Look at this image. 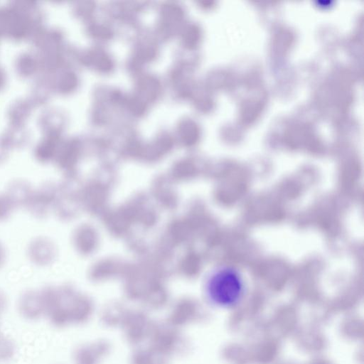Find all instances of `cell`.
I'll list each match as a JSON object with an SVG mask.
<instances>
[{
	"label": "cell",
	"instance_id": "1",
	"mask_svg": "<svg viewBox=\"0 0 364 364\" xmlns=\"http://www.w3.org/2000/svg\"><path fill=\"white\" fill-rule=\"evenodd\" d=\"M208 300L215 306L233 309L245 296V284L240 275L231 269H221L213 273L205 284Z\"/></svg>",
	"mask_w": 364,
	"mask_h": 364
},
{
	"label": "cell",
	"instance_id": "2",
	"mask_svg": "<svg viewBox=\"0 0 364 364\" xmlns=\"http://www.w3.org/2000/svg\"><path fill=\"white\" fill-rule=\"evenodd\" d=\"M18 309L21 316L27 320L34 321L45 316L41 291H25L18 300Z\"/></svg>",
	"mask_w": 364,
	"mask_h": 364
},
{
	"label": "cell",
	"instance_id": "3",
	"mask_svg": "<svg viewBox=\"0 0 364 364\" xmlns=\"http://www.w3.org/2000/svg\"><path fill=\"white\" fill-rule=\"evenodd\" d=\"M33 193L27 182L16 181L9 185L6 196L14 207L28 205Z\"/></svg>",
	"mask_w": 364,
	"mask_h": 364
},
{
	"label": "cell",
	"instance_id": "4",
	"mask_svg": "<svg viewBox=\"0 0 364 364\" xmlns=\"http://www.w3.org/2000/svg\"><path fill=\"white\" fill-rule=\"evenodd\" d=\"M52 245L46 238H38L31 242L29 247V256L33 262L48 264L53 256Z\"/></svg>",
	"mask_w": 364,
	"mask_h": 364
},
{
	"label": "cell",
	"instance_id": "5",
	"mask_svg": "<svg viewBox=\"0 0 364 364\" xmlns=\"http://www.w3.org/2000/svg\"><path fill=\"white\" fill-rule=\"evenodd\" d=\"M16 353L14 341L1 333H0V362H7L13 358Z\"/></svg>",
	"mask_w": 364,
	"mask_h": 364
},
{
	"label": "cell",
	"instance_id": "6",
	"mask_svg": "<svg viewBox=\"0 0 364 364\" xmlns=\"http://www.w3.org/2000/svg\"><path fill=\"white\" fill-rule=\"evenodd\" d=\"M12 207L6 196L0 195V220L7 218Z\"/></svg>",
	"mask_w": 364,
	"mask_h": 364
},
{
	"label": "cell",
	"instance_id": "7",
	"mask_svg": "<svg viewBox=\"0 0 364 364\" xmlns=\"http://www.w3.org/2000/svg\"><path fill=\"white\" fill-rule=\"evenodd\" d=\"M7 305L5 294L0 289V316L4 312Z\"/></svg>",
	"mask_w": 364,
	"mask_h": 364
},
{
	"label": "cell",
	"instance_id": "8",
	"mask_svg": "<svg viewBox=\"0 0 364 364\" xmlns=\"http://www.w3.org/2000/svg\"><path fill=\"white\" fill-rule=\"evenodd\" d=\"M4 259V252L2 248L0 246V264L2 263Z\"/></svg>",
	"mask_w": 364,
	"mask_h": 364
},
{
	"label": "cell",
	"instance_id": "9",
	"mask_svg": "<svg viewBox=\"0 0 364 364\" xmlns=\"http://www.w3.org/2000/svg\"><path fill=\"white\" fill-rule=\"evenodd\" d=\"M0 333H1V331H0Z\"/></svg>",
	"mask_w": 364,
	"mask_h": 364
}]
</instances>
